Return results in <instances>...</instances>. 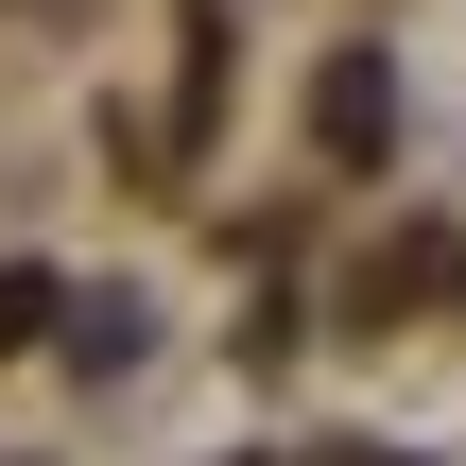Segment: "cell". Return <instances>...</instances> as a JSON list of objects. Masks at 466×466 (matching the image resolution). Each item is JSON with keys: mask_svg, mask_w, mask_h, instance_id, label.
I'll list each match as a JSON object with an SVG mask.
<instances>
[{"mask_svg": "<svg viewBox=\"0 0 466 466\" xmlns=\"http://www.w3.org/2000/svg\"><path fill=\"white\" fill-rule=\"evenodd\" d=\"M35 329H52V277H0V363H17Z\"/></svg>", "mask_w": 466, "mask_h": 466, "instance_id": "3957f363", "label": "cell"}, {"mask_svg": "<svg viewBox=\"0 0 466 466\" xmlns=\"http://www.w3.org/2000/svg\"><path fill=\"white\" fill-rule=\"evenodd\" d=\"M311 138H329L346 173H363V156L398 138V104H380V52H329V86H311Z\"/></svg>", "mask_w": 466, "mask_h": 466, "instance_id": "6da1fadb", "label": "cell"}, {"mask_svg": "<svg viewBox=\"0 0 466 466\" xmlns=\"http://www.w3.org/2000/svg\"><path fill=\"white\" fill-rule=\"evenodd\" d=\"M69 363L121 380V363H138V294H86V311H69Z\"/></svg>", "mask_w": 466, "mask_h": 466, "instance_id": "7a4b0ae2", "label": "cell"}]
</instances>
